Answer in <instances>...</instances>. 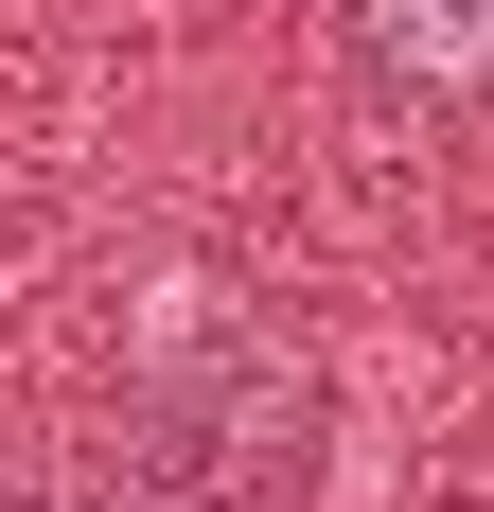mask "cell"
<instances>
[{
    "mask_svg": "<svg viewBox=\"0 0 494 512\" xmlns=\"http://www.w3.org/2000/svg\"><path fill=\"white\" fill-rule=\"evenodd\" d=\"M353 53L389 89H494V0H353Z\"/></svg>",
    "mask_w": 494,
    "mask_h": 512,
    "instance_id": "cell-1",
    "label": "cell"
}]
</instances>
